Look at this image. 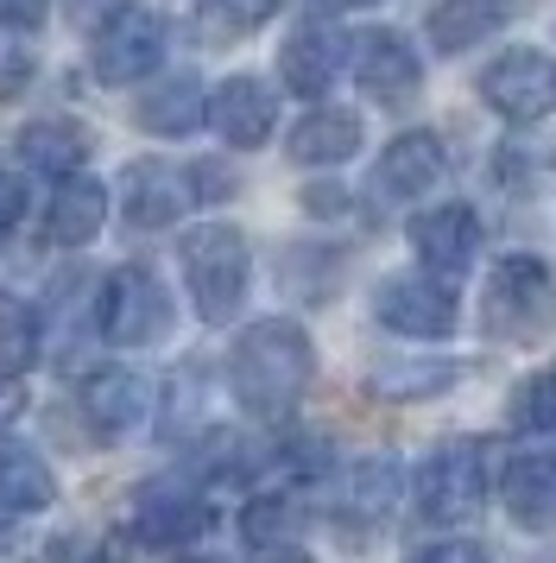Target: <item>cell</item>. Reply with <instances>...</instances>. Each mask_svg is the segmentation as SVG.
I'll list each match as a JSON object with an SVG mask.
<instances>
[{
    "label": "cell",
    "instance_id": "cell-15",
    "mask_svg": "<svg viewBox=\"0 0 556 563\" xmlns=\"http://www.w3.org/2000/svg\"><path fill=\"white\" fill-rule=\"evenodd\" d=\"M209 500L197 494H184V487H140V500H133V532L158 544V551H177V544H190L197 532H209Z\"/></svg>",
    "mask_w": 556,
    "mask_h": 563
},
{
    "label": "cell",
    "instance_id": "cell-39",
    "mask_svg": "<svg viewBox=\"0 0 556 563\" xmlns=\"http://www.w3.org/2000/svg\"><path fill=\"white\" fill-rule=\"evenodd\" d=\"M89 7H101V0H76V13H89Z\"/></svg>",
    "mask_w": 556,
    "mask_h": 563
},
{
    "label": "cell",
    "instance_id": "cell-3",
    "mask_svg": "<svg viewBox=\"0 0 556 563\" xmlns=\"http://www.w3.org/2000/svg\"><path fill=\"white\" fill-rule=\"evenodd\" d=\"M411 494H418V512H424L430 526H462V519H475L480 500H487L480 443H443V450L418 468Z\"/></svg>",
    "mask_w": 556,
    "mask_h": 563
},
{
    "label": "cell",
    "instance_id": "cell-5",
    "mask_svg": "<svg viewBox=\"0 0 556 563\" xmlns=\"http://www.w3.org/2000/svg\"><path fill=\"white\" fill-rule=\"evenodd\" d=\"M158 57H165V20L152 13V7H114L108 20L96 26V45H89V70L101 82H140L158 70Z\"/></svg>",
    "mask_w": 556,
    "mask_h": 563
},
{
    "label": "cell",
    "instance_id": "cell-20",
    "mask_svg": "<svg viewBox=\"0 0 556 563\" xmlns=\"http://www.w3.org/2000/svg\"><path fill=\"white\" fill-rule=\"evenodd\" d=\"M202 114H209V96H202L197 77H165V82H152L146 96L133 102V121H140L146 133H165V140L190 133Z\"/></svg>",
    "mask_w": 556,
    "mask_h": 563
},
{
    "label": "cell",
    "instance_id": "cell-23",
    "mask_svg": "<svg viewBox=\"0 0 556 563\" xmlns=\"http://www.w3.org/2000/svg\"><path fill=\"white\" fill-rule=\"evenodd\" d=\"M0 500L13 512H45L57 500V482H51V468L38 462V450L0 443Z\"/></svg>",
    "mask_w": 556,
    "mask_h": 563
},
{
    "label": "cell",
    "instance_id": "cell-25",
    "mask_svg": "<svg viewBox=\"0 0 556 563\" xmlns=\"http://www.w3.org/2000/svg\"><path fill=\"white\" fill-rule=\"evenodd\" d=\"M455 380L449 361H379L374 367V393L379 399H430Z\"/></svg>",
    "mask_w": 556,
    "mask_h": 563
},
{
    "label": "cell",
    "instance_id": "cell-22",
    "mask_svg": "<svg viewBox=\"0 0 556 563\" xmlns=\"http://www.w3.org/2000/svg\"><path fill=\"white\" fill-rule=\"evenodd\" d=\"M20 158L32 172H51V178H76V165L89 158V133L76 121H32L20 133Z\"/></svg>",
    "mask_w": 556,
    "mask_h": 563
},
{
    "label": "cell",
    "instance_id": "cell-40",
    "mask_svg": "<svg viewBox=\"0 0 556 563\" xmlns=\"http://www.w3.org/2000/svg\"><path fill=\"white\" fill-rule=\"evenodd\" d=\"M0 558H7V526H0Z\"/></svg>",
    "mask_w": 556,
    "mask_h": 563
},
{
    "label": "cell",
    "instance_id": "cell-36",
    "mask_svg": "<svg viewBox=\"0 0 556 563\" xmlns=\"http://www.w3.org/2000/svg\"><path fill=\"white\" fill-rule=\"evenodd\" d=\"M101 563H126V551H121V538H108V544H101Z\"/></svg>",
    "mask_w": 556,
    "mask_h": 563
},
{
    "label": "cell",
    "instance_id": "cell-9",
    "mask_svg": "<svg viewBox=\"0 0 556 563\" xmlns=\"http://www.w3.org/2000/svg\"><path fill=\"white\" fill-rule=\"evenodd\" d=\"M411 247H418V260H424L430 279H462L468 266H475L480 254V216L462 203H443V209H424L418 222H411Z\"/></svg>",
    "mask_w": 556,
    "mask_h": 563
},
{
    "label": "cell",
    "instance_id": "cell-33",
    "mask_svg": "<svg viewBox=\"0 0 556 563\" xmlns=\"http://www.w3.org/2000/svg\"><path fill=\"white\" fill-rule=\"evenodd\" d=\"M303 209H316V216H335V209H342V190L316 184V190H303Z\"/></svg>",
    "mask_w": 556,
    "mask_h": 563
},
{
    "label": "cell",
    "instance_id": "cell-34",
    "mask_svg": "<svg viewBox=\"0 0 556 563\" xmlns=\"http://www.w3.org/2000/svg\"><path fill=\"white\" fill-rule=\"evenodd\" d=\"M20 406H25V399H20V386H13V380H0V424H7V418H20Z\"/></svg>",
    "mask_w": 556,
    "mask_h": 563
},
{
    "label": "cell",
    "instance_id": "cell-11",
    "mask_svg": "<svg viewBox=\"0 0 556 563\" xmlns=\"http://www.w3.org/2000/svg\"><path fill=\"white\" fill-rule=\"evenodd\" d=\"M82 418H89L108 443H121V437H133L152 418V380L133 374V367H101V374H89V386H82Z\"/></svg>",
    "mask_w": 556,
    "mask_h": 563
},
{
    "label": "cell",
    "instance_id": "cell-31",
    "mask_svg": "<svg viewBox=\"0 0 556 563\" xmlns=\"http://www.w3.org/2000/svg\"><path fill=\"white\" fill-rule=\"evenodd\" d=\"M45 7H51V0H0V26H13V32L38 26V20H45Z\"/></svg>",
    "mask_w": 556,
    "mask_h": 563
},
{
    "label": "cell",
    "instance_id": "cell-12",
    "mask_svg": "<svg viewBox=\"0 0 556 563\" xmlns=\"http://www.w3.org/2000/svg\"><path fill=\"white\" fill-rule=\"evenodd\" d=\"M354 82L374 102H404V96H418L424 64H418V52L404 45L399 32H360L354 38Z\"/></svg>",
    "mask_w": 556,
    "mask_h": 563
},
{
    "label": "cell",
    "instance_id": "cell-6",
    "mask_svg": "<svg viewBox=\"0 0 556 563\" xmlns=\"http://www.w3.org/2000/svg\"><path fill=\"white\" fill-rule=\"evenodd\" d=\"M101 335L114 342V349H146V342H165L171 330V298H165V285L158 273L146 266H121L108 291H101Z\"/></svg>",
    "mask_w": 556,
    "mask_h": 563
},
{
    "label": "cell",
    "instance_id": "cell-26",
    "mask_svg": "<svg viewBox=\"0 0 556 563\" xmlns=\"http://www.w3.org/2000/svg\"><path fill=\"white\" fill-rule=\"evenodd\" d=\"M273 13H278V0H202L197 32L209 45H227V38H241V32L266 26Z\"/></svg>",
    "mask_w": 556,
    "mask_h": 563
},
{
    "label": "cell",
    "instance_id": "cell-29",
    "mask_svg": "<svg viewBox=\"0 0 556 563\" xmlns=\"http://www.w3.org/2000/svg\"><path fill=\"white\" fill-rule=\"evenodd\" d=\"M241 532H247V544H259V551H291L285 538H291V500H253L247 512H241Z\"/></svg>",
    "mask_w": 556,
    "mask_h": 563
},
{
    "label": "cell",
    "instance_id": "cell-7",
    "mask_svg": "<svg viewBox=\"0 0 556 563\" xmlns=\"http://www.w3.org/2000/svg\"><path fill=\"white\" fill-rule=\"evenodd\" d=\"M480 96L505 121H544L556 114V57L544 52H500L480 70Z\"/></svg>",
    "mask_w": 556,
    "mask_h": 563
},
{
    "label": "cell",
    "instance_id": "cell-14",
    "mask_svg": "<svg viewBox=\"0 0 556 563\" xmlns=\"http://www.w3.org/2000/svg\"><path fill=\"white\" fill-rule=\"evenodd\" d=\"M209 128L222 133L227 146H266L278 128V96L259 77H227L209 96Z\"/></svg>",
    "mask_w": 556,
    "mask_h": 563
},
{
    "label": "cell",
    "instance_id": "cell-19",
    "mask_svg": "<svg viewBox=\"0 0 556 563\" xmlns=\"http://www.w3.org/2000/svg\"><path fill=\"white\" fill-rule=\"evenodd\" d=\"M335 64H342V38L323 26H303L291 32V45L278 52V77L291 96H323L329 82H335Z\"/></svg>",
    "mask_w": 556,
    "mask_h": 563
},
{
    "label": "cell",
    "instance_id": "cell-10",
    "mask_svg": "<svg viewBox=\"0 0 556 563\" xmlns=\"http://www.w3.org/2000/svg\"><path fill=\"white\" fill-rule=\"evenodd\" d=\"M436 178H443V140L424 133V128L399 133V140L379 153V165H374V203L399 209V203H411V197H430Z\"/></svg>",
    "mask_w": 556,
    "mask_h": 563
},
{
    "label": "cell",
    "instance_id": "cell-8",
    "mask_svg": "<svg viewBox=\"0 0 556 563\" xmlns=\"http://www.w3.org/2000/svg\"><path fill=\"white\" fill-rule=\"evenodd\" d=\"M374 310L386 330L418 335V342H436V335L455 330V291L430 273H392V279L374 291Z\"/></svg>",
    "mask_w": 556,
    "mask_h": 563
},
{
    "label": "cell",
    "instance_id": "cell-4",
    "mask_svg": "<svg viewBox=\"0 0 556 563\" xmlns=\"http://www.w3.org/2000/svg\"><path fill=\"white\" fill-rule=\"evenodd\" d=\"M551 323V266L531 254H505L487 279V330L512 335V342H531V335Z\"/></svg>",
    "mask_w": 556,
    "mask_h": 563
},
{
    "label": "cell",
    "instance_id": "cell-35",
    "mask_svg": "<svg viewBox=\"0 0 556 563\" xmlns=\"http://www.w3.org/2000/svg\"><path fill=\"white\" fill-rule=\"evenodd\" d=\"M259 563H310V558H303V551H266Z\"/></svg>",
    "mask_w": 556,
    "mask_h": 563
},
{
    "label": "cell",
    "instance_id": "cell-18",
    "mask_svg": "<svg viewBox=\"0 0 556 563\" xmlns=\"http://www.w3.org/2000/svg\"><path fill=\"white\" fill-rule=\"evenodd\" d=\"M101 222H108V190L96 178H64L45 209V241L51 247H82Z\"/></svg>",
    "mask_w": 556,
    "mask_h": 563
},
{
    "label": "cell",
    "instance_id": "cell-16",
    "mask_svg": "<svg viewBox=\"0 0 556 563\" xmlns=\"http://www.w3.org/2000/svg\"><path fill=\"white\" fill-rule=\"evenodd\" d=\"M505 512L525 532H556V456L525 450L505 462Z\"/></svg>",
    "mask_w": 556,
    "mask_h": 563
},
{
    "label": "cell",
    "instance_id": "cell-38",
    "mask_svg": "<svg viewBox=\"0 0 556 563\" xmlns=\"http://www.w3.org/2000/svg\"><path fill=\"white\" fill-rule=\"evenodd\" d=\"M323 7H367V0H323Z\"/></svg>",
    "mask_w": 556,
    "mask_h": 563
},
{
    "label": "cell",
    "instance_id": "cell-13",
    "mask_svg": "<svg viewBox=\"0 0 556 563\" xmlns=\"http://www.w3.org/2000/svg\"><path fill=\"white\" fill-rule=\"evenodd\" d=\"M190 203H202L190 172L158 165V158H140V165L126 172V222H133V229H171Z\"/></svg>",
    "mask_w": 556,
    "mask_h": 563
},
{
    "label": "cell",
    "instance_id": "cell-2",
    "mask_svg": "<svg viewBox=\"0 0 556 563\" xmlns=\"http://www.w3.org/2000/svg\"><path fill=\"white\" fill-rule=\"evenodd\" d=\"M184 279H190V305H197L202 323H227L241 310V291H247V234L227 229V222H202V229L184 234Z\"/></svg>",
    "mask_w": 556,
    "mask_h": 563
},
{
    "label": "cell",
    "instance_id": "cell-37",
    "mask_svg": "<svg viewBox=\"0 0 556 563\" xmlns=\"http://www.w3.org/2000/svg\"><path fill=\"white\" fill-rule=\"evenodd\" d=\"M171 563H222V558H202V551H184V558H171Z\"/></svg>",
    "mask_w": 556,
    "mask_h": 563
},
{
    "label": "cell",
    "instance_id": "cell-24",
    "mask_svg": "<svg viewBox=\"0 0 556 563\" xmlns=\"http://www.w3.org/2000/svg\"><path fill=\"white\" fill-rule=\"evenodd\" d=\"M38 349H45L38 310L20 305V298H7V305H0V380H20L25 367L38 361Z\"/></svg>",
    "mask_w": 556,
    "mask_h": 563
},
{
    "label": "cell",
    "instance_id": "cell-30",
    "mask_svg": "<svg viewBox=\"0 0 556 563\" xmlns=\"http://www.w3.org/2000/svg\"><path fill=\"white\" fill-rule=\"evenodd\" d=\"M411 563H487V551L480 544H424V551H411Z\"/></svg>",
    "mask_w": 556,
    "mask_h": 563
},
{
    "label": "cell",
    "instance_id": "cell-1",
    "mask_svg": "<svg viewBox=\"0 0 556 563\" xmlns=\"http://www.w3.org/2000/svg\"><path fill=\"white\" fill-rule=\"evenodd\" d=\"M310 374H316V349H310V335H303L291 317L247 323L241 342H234V361H227L234 399H241L253 418H285V411L303 399Z\"/></svg>",
    "mask_w": 556,
    "mask_h": 563
},
{
    "label": "cell",
    "instance_id": "cell-28",
    "mask_svg": "<svg viewBox=\"0 0 556 563\" xmlns=\"http://www.w3.org/2000/svg\"><path fill=\"white\" fill-rule=\"evenodd\" d=\"M512 424H519V431H537V437H556V374H537V380L519 386Z\"/></svg>",
    "mask_w": 556,
    "mask_h": 563
},
{
    "label": "cell",
    "instance_id": "cell-17",
    "mask_svg": "<svg viewBox=\"0 0 556 563\" xmlns=\"http://www.w3.org/2000/svg\"><path fill=\"white\" fill-rule=\"evenodd\" d=\"M285 153L298 158V165H342V158L360 153V114H348V108H310L291 128Z\"/></svg>",
    "mask_w": 556,
    "mask_h": 563
},
{
    "label": "cell",
    "instance_id": "cell-21",
    "mask_svg": "<svg viewBox=\"0 0 556 563\" xmlns=\"http://www.w3.org/2000/svg\"><path fill=\"white\" fill-rule=\"evenodd\" d=\"M505 7L512 0H443L430 13V45L436 52H468V45H480L505 26Z\"/></svg>",
    "mask_w": 556,
    "mask_h": 563
},
{
    "label": "cell",
    "instance_id": "cell-27",
    "mask_svg": "<svg viewBox=\"0 0 556 563\" xmlns=\"http://www.w3.org/2000/svg\"><path fill=\"white\" fill-rule=\"evenodd\" d=\"M392 494H399V468L392 462H360L342 487V512L354 519H379V512L392 507Z\"/></svg>",
    "mask_w": 556,
    "mask_h": 563
},
{
    "label": "cell",
    "instance_id": "cell-32",
    "mask_svg": "<svg viewBox=\"0 0 556 563\" xmlns=\"http://www.w3.org/2000/svg\"><path fill=\"white\" fill-rule=\"evenodd\" d=\"M20 209H25V190H20V178H7V172H0V234H7L13 222H20Z\"/></svg>",
    "mask_w": 556,
    "mask_h": 563
}]
</instances>
